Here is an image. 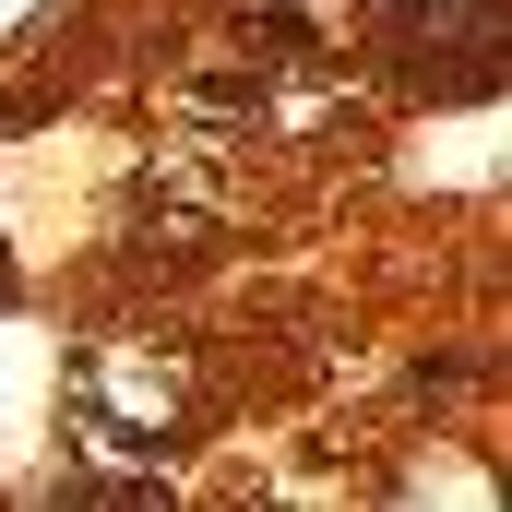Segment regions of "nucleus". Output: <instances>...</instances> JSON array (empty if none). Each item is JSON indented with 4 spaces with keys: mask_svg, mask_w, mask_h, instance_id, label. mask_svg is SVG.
<instances>
[]
</instances>
